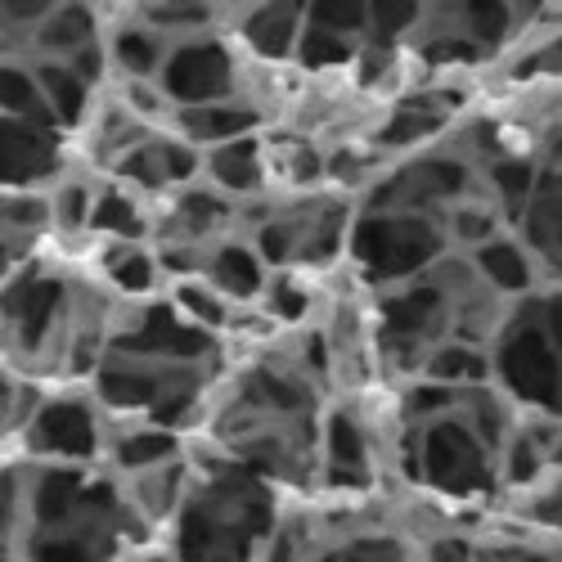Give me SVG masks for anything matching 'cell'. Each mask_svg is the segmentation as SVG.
Listing matches in <instances>:
<instances>
[{
    "mask_svg": "<svg viewBox=\"0 0 562 562\" xmlns=\"http://www.w3.org/2000/svg\"><path fill=\"white\" fill-rule=\"evenodd\" d=\"M446 252H450L446 225L437 216H405V212L392 216L360 212L347 244L351 266L360 270L364 284H379V293L424 279Z\"/></svg>",
    "mask_w": 562,
    "mask_h": 562,
    "instance_id": "6da1fadb",
    "label": "cell"
},
{
    "mask_svg": "<svg viewBox=\"0 0 562 562\" xmlns=\"http://www.w3.org/2000/svg\"><path fill=\"white\" fill-rule=\"evenodd\" d=\"M414 482H428L432 491L454 495V499L495 495L499 459L454 409V414L437 418V424L418 428V477Z\"/></svg>",
    "mask_w": 562,
    "mask_h": 562,
    "instance_id": "7a4b0ae2",
    "label": "cell"
},
{
    "mask_svg": "<svg viewBox=\"0 0 562 562\" xmlns=\"http://www.w3.org/2000/svg\"><path fill=\"white\" fill-rule=\"evenodd\" d=\"M109 432L100 418V401L86 392L50 396L45 409L36 414V424L23 432L27 459H50L59 468H86L95 454L109 450Z\"/></svg>",
    "mask_w": 562,
    "mask_h": 562,
    "instance_id": "3957f363",
    "label": "cell"
},
{
    "mask_svg": "<svg viewBox=\"0 0 562 562\" xmlns=\"http://www.w3.org/2000/svg\"><path fill=\"white\" fill-rule=\"evenodd\" d=\"M158 81L176 109H207L239 100V59L229 50V36L207 32L199 41L171 45Z\"/></svg>",
    "mask_w": 562,
    "mask_h": 562,
    "instance_id": "277c9868",
    "label": "cell"
},
{
    "mask_svg": "<svg viewBox=\"0 0 562 562\" xmlns=\"http://www.w3.org/2000/svg\"><path fill=\"white\" fill-rule=\"evenodd\" d=\"M64 131H41L5 117V190H55L64 180Z\"/></svg>",
    "mask_w": 562,
    "mask_h": 562,
    "instance_id": "5b68a950",
    "label": "cell"
},
{
    "mask_svg": "<svg viewBox=\"0 0 562 562\" xmlns=\"http://www.w3.org/2000/svg\"><path fill=\"white\" fill-rule=\"evenodd\" d=\"M319 468L334 486H369L373 482V441L364 424L347 409H334L324 418V437H319Z\"/></svg>",
    "mask_w": 562,
    "mask_h": 562,
    "instance_id": "8992f818",
    "label": "cell"
},
{
    "mask_svg": "<svg viewBox=\"0 0 562 562\" xmlns=\"http://www.w3.org/2000/svg\"><path fill=\"white\" fill-rule=\"evenodd\" d=\"M203 171H207L212 190H221L234 203H248V199L270 194V162H266V139L261 135L234 139V145H221V149H207L203 154Z\"/></svg>",
    "mask_w": 562,
    "mask_h": 562,
    "instance_id": "52a82bcc",
    "label": "cell"
},
{
    "mask_svg": "<svg viewBox=\"0 0 562 562\" xmlns=\"http://www.w3.org/2000/svg\"><path fill=\"white\" fill-rule=\"evenodd\" d=\"M203 279L221 297H229L239 311H248V306H261V297L270 289V266L261 261V252L248 239H225L207 252Z\"/></svg>",
    "mask_w": 562,
    "mask_h": 562,
    "instance_id": "ba28073f",
    "label": "cell"
},
{
    "mask_svg": "<svg viewBox=\"0 0 562 562\" xmlns=\"http://www.w3.org/2000/svg\"><path fill=\"white\" fill-rule=\"evenodd\" d=\"M244 45L257 59L270 64H289L302 50V32H306V5H252L234 14Z\"/></svg>",
    "mask_w": 562,
    "mask_h": 562,
    "instance_id": "9c48e42d",
    "label": "cell"
},
{
    "mask_svg": "<svg viewBox=\"0 0 562 562\" xmlns=\"http://www.w3.org/2000/svg\"><path fill=\"white\" fill-rule=\"evenodd\" d=\"M180 139H190L194 149H221L234 139H248L261 131V109L252 100H229V104H207V109H176L171 126Z\"/></svg>",
    "mask_w": 562,
    "mask_h": 562,
    "instance_id": "30bf717a",
    "label": "cell"
},
{
    "mask_svg": "<svg viewBox=\"0 0 562 562\" xmlns=\"http://www.w3.org/2000/svg\"><path fill=\"white\" fill-rule=\"evenodd\" d=\"M109 36V55H113V72L117 81H158L162 77V64L171 55V45L149 27V23H139L135 10L122 14V23Z\"/></svg>",
    "mask_w": 562,
    "mask_h": 562,
    "instance_id": "8fae6325",
    "label": "cell"
},
{
    "mask_svg": "<svg viewBox=\"0 0 562 562\" xmlns=\"http://www.w3.org/2000/svg\"><path fill=\"white\" fill-rule=\"evenodd\" d=\"M477 274L482 284L491 293H499L504 302H518V297H536V279H540V261L536 252L518 239V234H504V239H495L491 248H482L477 257Z\"/></svg>",
    "mask_w": 562,
    "mask_h": 562,
    "instance_id": "7c38bea8",
    "label": "cell"
},
{
    "mask_svg": "<svg viewBox=\"0 0 562 562\" xmlns=\"http://www.w3.org/2000/svg\"><path fill=\"white\" fill-rule=\"evenodd\" d=\"M522 244L544 270H562V171L540 167L536 199L522 216Z\"/></svg>",
    "mask_w": 562,
    "mask_h": 562,
    "instance_id": "4fadbf2b",
    "label": "cell"
},
{
    "mask_svg": "<svg viewBox=\"0 0 562 562\" xmlns=\"http://www.w3.org/2000/svg\"><path fill=\"white\" fill-rule=\"evenodd\" d=\"M104 32H100V10H90V5H55V14L45 19L36 32H32V41H27V64H36V59H59V64H68L72 55H81L90 41H100Z\"/></svg>",
    "mask_w": 562,
    "mask_h": 562,
    "instance_id": "5bb4252c",
    "label": "cell"
},
{
    "mask_svg": "<svg viewBox=\"0 0 562 562\" xmlns=\"http://www.w3.org/2000/svg\"><path fill=\"white\" fill-rule=\"evenodd\" d=\"M90 234H100V244H145L154 234V216L145 212L135 190H126L122 180H100L95 199V221Z\"/></svg>",
    "mask_w": 562,
    "mask_h": 562,
    "instance_id": "9a60e30c",
    "label": "cell"
},
{
    "mask_svg": "<svg viewBox=\"0 0 562 562\" xmlns=\"http://www.w3.org/2000/svg\"><path fill=\"white\" fill-rule=\"evenodd\" d=\"M27 68H32L45 104H50V113L59 117L64 131L90 126V117H95V90H90L68 64H59V59H36V64H27Z\"/></svg>",
    "mask_w": 562,
    "mask_h": 562,
    "instance_id": "2e32d148",
    "label": "cell"
},
{
    "mask_svg": "<svg viewBox=\"0 0 562 562\" xmlns=\"http://www.w3.org/2000/svg\"><path fill=\"white\" fill-rule=\"evenodd\" d=\"M109 252L100 257V270H104V284L117 289L122 297H131L135 306L149 302L154 289H158V252H149L145 244H104Z\"/></svg>",
    "mask_w": 562,
    "mask_h": 562,
    "instance_id": "e0dca14e",
    "label": "cell"
},
{
    "mask_svg": "<svg viewBox=\"0 0 562 562\" xmlns=\"http://www.w3.org/2000/svg\"><path fill=\"white\" fill-rule=\"evenodd\" d=\"M428 383H441V387H454V392H468V387H491L495 383V364H491V351L486 347H468V342H441L432 356H428V369H424Z\"/></svg>",
    "mask_w": 562,
    "mask_h": 562,
    "instance_id": "ac0fdd59",
    "label": "cell"
},
{
    "mask_svg": "<svg viewBox=\"0 0 562 562\" xmlns=\"http://www.w3.org/2000/svg\"><path fill=\"white\" fill-rule=\"evenodd\" d=\"M109 459H113V468H122L126 477L149 473V468H158V463L180 459V432H162V428L113 432V441H109Z\"/></svg>",
    "mask_w": 562,
    "mask_h": 562,
    "instance_id": "d6986e66",
    "label": "cell"
},
{
    "mask_svg": "<svg viewBox=\"0 0 562 562\" xmlns=\"http://www.w3.org/2000/svg\"><path fill=\"white\" fill-rule=\"evenodd\" d=\"M167 302L176 306V315L184 324H194L199 334H221V329H229V319L239 315V306H234L229 297H221L207 279H180Z\"/></svg>",
    "mask_w": 562,
    "mask_h": 562,
    "instance_id": "ffe728a7",
    "label": "cell"
},
{
    "mask_svg": "<svg viewBox=\"0 0 562 562\" xmlns=\"http://www.w3.org/2000/svg\"><path fill=\"white\" fill-rule=\"evenodd\" d=\"M450 14H454V27L486 55L508 45L513 32H518V10L499 5V0H468V5H454Z\"/></svg>",
    "mask_w": 562,
    "mask_h": 562,
    "instance_id": "44dd1931",
    "label": "cell"
},
{
    "mask_svg": "<svg viewBox=\"0 0 562 562\" xmlns=\"http://www.w3.org/2000/svg\"><path fill=\"white\" fill-rule=\"evenodd\" d=\"M50 199H55V234H64V239L90 234V221H95V199H100V180L64 176L50 190Z\"/></svg>",
    "mask_w": 562,
    "mask_h": 562,
    "instance_id": "7402d4cb",
    "label": "cell"
},
{
    "mask_svg": "<svg viewBox=\"0 0 562 562\" xmlns=\"http://www.w3.org/2000/svg\"><path fill=\"white\" fill-rule=\"evenodd\" d=\"M5 117L27 122V126H41V131H64L59 117L50 113V104H45L32 68H19V64H5Z\"/></svg>",
    "mask_w": 562,
    "mask_h": 562,
    "instance_id": "603a6c76",
    "label": "cell"
},
{
    "mask_svg": "<svg viewBox=\"0 0 562 562\" xmlns=\"http://www.w3.org/2000/svg\"><path fill=\"white\" fill-rule=\"evenodd\" d=\"M311 302H315L311 270H279V274H270V289L261 297V311L274 324H306Z\"/></svg>",
    "mask_w": 562,
    "mask_h": 562,
    "instance_id": "cb8c5ba5",
    "label": "cell"
},
{
    "mask_svg": "<svg viewBox=\"0 0 562 562\" xmlns=\"http://www.w3.org/2000/svg\"><path fill=\"white\" fill-rule=\"evenodd\" d=\"M45 229H55L50 190H5V234L36 239V234H45Z\"/></svg>",
    "mask_w": 562,
    "mask_h": 562,
    "instance_id": "d4e9b609",
    "label": "cell"
},
{
    "mask_svg": "<svg viewBox=\"0 0 562 562\" xmlns=\"http://www.w3.org/2000/svg\"><path fill=\"white\" fill-rule=\"evenodd\" d=\"M364 45L347 41V36H334V32H324L315 23H306L302 32V50H297V64L311 68V72H334V68H347L360 59Z\"/></svg>",
    "mask_w": 562,
    "mask_h": 562,
    "instance_id": "484cf974",
    "label": "cell"
},
{
    "mask_svg": "<svg viewBox=\"0 0 562 562\" xmlns=\"http://www.w3.org/2000/svg\"><path fill=\"white\" fill-rule=\"evenodd\" d=\"M306 23L347 36L356 45H369V5H347V0H319V5H306Z\"/></svg>",
    "mask_w": 562,
    "mask_h": 562,
    "instance_id": "4316f807",
    "label": "cell"
},
{
    "mask_svg": "<svg viewBox=\"0 0 562 562\" xmlns=\"http://www.w3.org/2000/svg\"><path fill=\"white\" fill-rule=\"evenodd\" d=\"M342 558L347 562H414V553L401 549L392 536H351L342 544Z\"/></svg>",
    "mask_w": 562,
    "mask_h": 562,
    "instance_id": "83f0119b",
    "label": "cell"
},
{
    "mask_svg": "<svg viewBox=\"0 0 562 562\" xmlns=\"http://www.w3.org/2000/svg\"><path fill=\"white\" fill-rule=\"evenodd\" d=\"M68 68L95 90V86H104L109 81V72H113V55H109V36H100V41H90L81 55H72L68 59Z\"/></svg>",
    "mask_w": 562,
    "mask_h": 562,
    "instance_id": "f1b7e54d",
    "label": "cell"
},
{
    "mask_svg": "<svg viewBox=\"0 0 562 562\" xmlns=\"http://www.w3.org/2000/svg\"><path fill=\"white\" fill-rule=\"evenodd\" d=\"M418 562H477V549L463 536H432L418 549Z\"/></svg>",
    "mask_w": 562,
    "mask_h": 562,
    "instance_id": "f546056e",
    "label": "cell"
},
{
    "mask_svg": "<svg viewBox=\"0 0 562 562\" xmlns=\"http://www.w3.org/2000/svg\"><path fill=\"white\" fill-rule=\"evenodd\" d=\"M499 562H553V558L540 553V549H513V553H504Z\"/></svg>",
    "mask_w": 562,
    "mask_h": 562,
    "instance_id": "4dcf8cb0",
    "label": "cell"
}]
</instances>
